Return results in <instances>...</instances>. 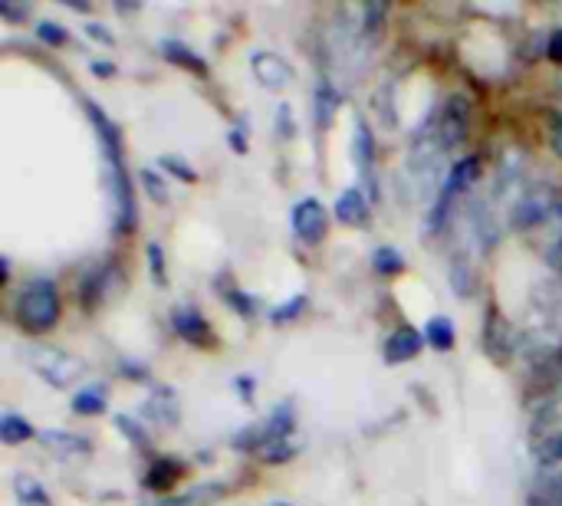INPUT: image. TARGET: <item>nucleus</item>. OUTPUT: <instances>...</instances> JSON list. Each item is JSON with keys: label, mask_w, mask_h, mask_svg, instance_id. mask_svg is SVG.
<instances>
[{"label": "nucleus", "mask_w": 562, "mask_h": 506, "mask_svg": "<svg viewBox=\"0 0 562 506\" xmlns=\"http://www.w3.org/2000/svg\"><path fill=\"white\" fill-rule=\"evenodd\" d=\"M86 115L93 122V129L99 135V148H102V161H106V184L112 194V230L116 234H129L135 227V194H132V178L125 171V158H122V135L119 125L102 112L96 102H86Z\"/></svg>", "instance_id": "1"}, {"label": "nucleus", "mask_w": 562, "mask_h": 506, "mask_svg": "<svg viewBox=\"0 0 562 506\" xmlns=\"http://www.w3.org/2000/svg\"><path fill=\"white\" fill-rule=\"evenodd\" d=\"M516 349H523L533 362L553 359L562 349V280H543L533 286Z\"/></svg>", "instance_id": "2"}, {"label": "nucleus", "mask_w": 562, "mask_h": 506, "mask_svg": "<svg viewBox=\"0 0 562 506\" xmlns=\"http://www.w3.org/2000/svg\"><path fill=\"white\" fill-rule=\"evenodd\" d=\"M477 175H480V158H477V155L454 161V165L447 168L441 188H438V194H434V201H431L428 221H424V230H428L431 237L441 234V230H444L447 217H451V211L457 207V201H461L464 194L470 191V184L477 181Z\"/></svg>", "instance_id": "3"}, {"label": "nucleus", "mask_w": 562, "mask_h": 506, "mask_svg": "<svg viewBox=\"0 0 562 506\" xmlns=\"http://www.w3.org/2000/svg\"><path fill=\"white\" fill-rule=\"evenodd\" d=\"M17 319L27 332H50L60 322V293L53 280H33L17 296Z\"/></svg>", "instance_id": "4"}, {"label": "nucleus", "mask_w": 562, "mask_h": 506, "mask_svg": "<svg viewBox=\"0 0 562 506\" xmlns=\"http://www.w3.org/2000/svg\"><path fill=\"white\" fill-rule=\"evenodd\" d=\"M27 362L37 372L43 382H50L53 388H66L73 385L79 375H83V362L76 355L53 349V345H30L27 349Z\"/></svg>", "instance_id": "5"}, {"label": "nucleus", "mask_w": 562, "mask_h": 506, "mask_svg": "<svg viewBox=\"0 0 562 506\" xmlns=\"http://www.w3.org/2000/svg\"><path fill=\"white\" fill-rule=\"evenodd\" d=\"M470 132V99L464 92H457L441 106V115H438V142L447 152H454V148L464 145V138Z\"/></svg>", "instance_id": "6"}, {"label": "nucleus", "mask_w": 562, "mask_h": 506, "mask_svg": "<svg viewBox=\"0 0 562 506\" xmlns=\"http://www.w3.org/2000/svg\"><path fill=\"white\" fill-rule=\"evenodd\" d=\"M556 201H553V191L546 188V184H526V191L520 194V201L513 204V227L516 230H530L539 221H546L549 214L556 211Z\"/></svg>", "instance_id": "7"}, {"label": "nucleus", "mask_w": 562, "mask_h": 506, "mask_svg": "<svg viewBox=\"0 0 562 506\" xmlns=\"http://www.w3.org/2000/svg\"><path fill=\"white\" fill-rule=\"evenodd\" d=\"M290 224H293V234L300 237L303 244H319V240L326 237V227H329L326 207L319 204L316 198H303L300 204L293 207Z\"/></svg>", "instance_id": "8"}, {"label": "nucleus", "mask_w": 562, "mask_h": 506, "mask_svg": "<svg viewBox=\"0 0 562 506\" xmlns=\"http://www.w3.org/2000/svg\"><path fill=\"white\" fill-rule=\"evenodd\" d=\"M250 69H254V76L267 89H283V86L293 83V66L286 63L280 53L257 50L254 56H250Z\"/></svg>", "instance_id": "9"}, {"label": "nucleus", "mask_w": 562, "mask_h": 506, "mask_svg": "<svg viewBox=\"0 0 562 506\" xmlns=\"http://www.w3.org/2000/svg\"><path fill=\"white\" fill-rule=\"evenodd\" d=\"M352 155H355V168H359V178L369 184L372 194H375V138H372L369 125H365L362 119H355Z\"/></svg>", "instance_id": "10"}, {"label": "nucleus", "mask_w": 562, "mask_h": 506, "mask_svg": "<svg viewBox=\"0 0 562 506\" xmlns=\"http://www.w3.org/2000/svg\"><path fill=\"white\" fill-rule=\"evenodd\" d=\"M40 444L47 447L50 454L63 457V460H76V457H86L89 454V441L86 437H79L73 431H60V428H50V431H40Z\"/></svg>", "instance_id": "11"}, {"label": "nucleus", "mask_w": 562, "mask_h": 506, "mask_svg": "<svg viewBox=\"0 0 562 506\" xmlns=\"http://www.w3.org/2000/svg\"><path fill=\"white\" fill-rule=\"evenodd\" d=\"M171 322H175V332L185 342H191V345H211V326H208V319L198 313V309L178 306L175 316H171Z\"/></svg>", "instance_id": "12"}, {"label": "nucleus", "mask_w": 562, "mask_h": 506, "mask_svg": "<svg viewBox=\"0 0 562 506\" xmlns=\"http://www.w3.org/2000/svg\"><path fill=\"white\" fill-rule=\"evenodd\" d=\"M339 102H342V96H339V89L332 86V79L319 76L316 89H313V122L319 125V129H329L332 125V115H336Z\"/></svg>", "instance_id": "13"}, {"label": "nucleus", "mask_w": 562, "mask_h": 506, "mask_svg": "<svg viewBox=\"0 0 562 506\" xmlns=\"http://www.w3.org/2000/svg\"><path fill=\"white\" fill-rule=\"evenodd\" d=\"M424 342H428V339H424L421 332L411 329V326L392 332V336H388V342H385V362H395V365L398 362H411L421 352Z\"/></svg>", "instance_id": "14"}, {"label": "nucleus", "mask_w": 562, "mask_h": 506, "mask_svg": "<svg viewBox=\"0 0 562 506\" xmlns=\"http://www.w3.org/2000/svg\"><path fill=\"white\" fill-rule=\"evenodd\" d=\"M178 411H181V408H178V398H175V391H171V388H158L155 395L142 405V414H145V418H148V421H155V424L162 421L165 428H175Z\"/></svg>", "instance_id": "15"}, {"label": "nucleus", "mask_w": 562, "mask_h": 506, "mask_svg": "<svg viewBox=\"0 0 562 506\" xmlns=\"http://www.w3.org/2000/svg\"><path fill=\"white\" fill-rule=\"evenodd\" d=\"M336 217L349 227H362L365 221H369V201H365V194L359 188L342 191L336 198Z\"/></svg>", "instance_id": "16"}, {"label": "nucleus", "mask_w": 562, "mask_h": 506, "mask_svg": "<svg viewBox=\"0 0 562 506\" xmlns=\"http://www.w3.org/2000/svg\"><path fill=\"white\" fill-rule=\"evenodd\" d=\"M447 280H451L457 296H470V290H474V263H470V253L464 247H457L451 263H447Z\"/></svg>", "instance_id": "17"}, {"label": "nucleus", "mask_w": 562, "mask_h": 506, "mask_svg": "<svg viewBox=\"0 0 562 506\" xmlns=\"http://www.w3.org/2000/svg\"><path fill=\"white\" fill-rule=\"evenodd\" d=\"M33 434V428H30V421L24 418V414H17V411H4L0 414V441L4 444H24L27 437Z\"/></svg>", "instance_id": "18"}, {"label": "nucleus", "mask_w": 562, "mask_h": 506, "mask_svg": "<svg viewBox=\"0 0 562 506\" xmlns=\"http://www.w3.org/2000/svg\"><path fill=\"white\" fill-rule=\"evenodd\" d=\"M424 339H428V345H434L438 352H447L454 345V322L447 316L428 319V326H424Z\"/></svg>", "instance_id": "19"}, {"label": "nucleus", "mask_w": 562, "mask_h": 506, "mask_svg": "<svg viewBox=\"0 0 562 506\" xmlns=\"http://www.w3.org/2000/svg\"><path fill=\"white\" fill-rule=\"evenodd\" d=\"M106 408H109V398L99 385L79 388L73 395V411H79V414H102Z\"/></svg>", "instance_id": "20"}, {"label": "nucleus", "mask_w": 562, "mask_h": 506, "mask_svg": "<svg viewBox=\"0 0 562 506\" xmlns=\"http://www.w3.org/2000/svg\"><path fill=\"white\" fill-rule=\"evenodd\" d=\"M162 53L168 56L171 63H178V66H188V69H194V73H204V60L198 53L191 50V46H185V43H178V40H165L162 43Z\"/></svg>", "instance_id": "21"}, {"label": "nucleus", "mask_w": 562, "mask_h": 506, "mask_svg": "<svg viewBox=\"0 0 562 506\" xmlns=\"http://www.w3.org/2000/svg\"><path fill=\"white\" fill-rule=\"evenodd\" d=\"M14 490H17V497H20V503H24V506H50V493L27 474L14 477Z\"/></svg>", "instance_id": "22"}, {"label": "nucleus", "mask_w": 562, "mask_h": 506, "mask_svg": "<svg viewBox=\"0 0 562 506\" xmlns=\"http://www.w3.org/2000/svg\"><path fill=\"white\" fill-rule=\"evenodd\" d=\"M178 477H181V464H178V460L162 457V460H158V464L152 467V474L145 477V483H148V490H158V493H162V490L171 487V483H175Z\"/></svg>", "instance_id": "23"}, {"label": "nucleus", "mask_w": 562, "mask_h": 506, "mask_svg": "<svg viewBox=\"0 0 562 506\" xmlns=\"http://www.w3.org/2000/svg\"><path fill=\"white\" fill-rule=\"evenodd\" d=\"M372 263L382 276H395V273H401V267H405V257H401V250H395V247H378L372 253Z\"/></svg>", "instance_id": "24"}, {"label": "nucleus", "mask_w": 562, "mask_h": 506, "mask_svg": "<svg viewBox=\"0 0 562 506\" xmlns=\"http://www.w3.org/2000/svg\"><path fill=\"white\" fill-rule=\"evenodd\" d=\"M533 506H562V474H556L553 480H546L543 487L536 490Z\"/></svg>", "instance_id": "25"}, {"label": "nucleus", "mask_w": 562, "mask_h": 506, "mask_svg": "<svg viewBox=\"0 0 562 506\" xmlns=\"http://www.w3.org/2000/svg\"><path fill=\"white\" fill-rule=\"evenodd\" d=\"M142 184H145V191H148V198L158 201V204H165L168 201V184L162 175H155V168H142Z\"/></svg>", "instance_id": "26"}, {"label": "nucleus", "mask_w": 562, "mask_h": 506, "mask_svg": "<svg viewBox=\"0 0 562 506\" xmlns=\"http://www.w3.org/2000/svg\"><path fill=\"white\" fill-rule=\"evenodd\" d=\"M116 428H119L125 437H129V441H132L135 447H148V434H145V428H142L139 421H132L129 414H119V418H116Z\"/></svg>", "instance_id": "27"}, {"label": "nucleus", "mask_w": 562, "mask_h": 506, "mask_svg": "<svg viewBox=\"0 0 562 506\" xmlns=\"http://www.w3.org/2000/svg\"><path fill=\"white\" fill-rule=\"evenodd\" d=\"M158 165L168 168L171 175L175 178H185V181H198V171H194L188 161H181L178 155H165V158H158Z\"/></svg>", "instance_id": "28"}, {"label": "nucleus", "mask_w": 562, "mask_h": 506, "mask_svg": "<svg viewBox=\"0 0 562 506\" xmlns=\"http://www.w3.org/2000/svg\"><path fill=\"white\" fill-rule=\"evenodd\" d=\"M303 309H306V296H303V293H296V296L290 299V303H283V306H277V309H273V313H270V319H273V322H286V319H296V313H303Z\"/></svg>", "instance_id": "29"}, {"label": "nucleus", "mask_w": 562, "mask_h": 506, "mask_svg": "<svg viewBox=\"0 0 562 506\" xmlns=\"http://www.w3.org/2000/svg\"><path fill=\"white\" fill-rule=\"evenodd\" d=\"M148 263H152V280L158 286H165L168 283V276H165V253L158 244H148Z\"/></svg>", "instance_id": "30"}, {"label": "nucleus", "mask_w": 562, "mask_h": 506, "mask_svg": "<svg viewBox=\"0 0 562 506\" xmlns=\"http://www.w3.org/2000/svg\"><path fill=\"white\" fill-rule=\"evenodd\" d=\"M293 454H296V447L286 444V441L270 444V447H263V451H260V457L267 460V464H283V460H290Z\"/></svg>", "instance_id": "31"}, {"label": "nucleus", "mask_w": 562, "mask_h": 506, "mask_svg": "<svg viewBox=\"0 0 562 506\" xmlns=\"http://www.w3.org/2000/svg\"><path fill=\"white\" fill-rule=\"evenodd\" d=\"M37 33H40V40H47V43H53V46H60V43L70 40V33H66L60 23H53V20H43L40 27H37Z\"/></svg>", "instance_id": "32"}, {"label": "nucleus", "mask_w": 562, "mask_h": 506, "mask_svg": "<svg viewBox=\"0 0 562 506\" xmlns=\"http://www.w3.org/2000/svg\"><path fill=\"white\" fill-rule=\"evenodd\" d=\"M546 53H549V60H553V63H562V27L549 33V40H546Z\"/></svg>", "instance_id": "33"}, {"label": "nucleus", "mask_w": 562, "mask_h": 506, "mask_svg": "<svg viewBox=\"0 0 562 506\" xmlns=\"http://www.w3.org/2000/svg\"><path fill=\"white\" fill-rule=\"evenodd\" d=\"M546 263H549L553 270H562V234L553 240V244L546 247Z\"/></svg>", "instance_id": "34"}, {"label": "nucleus", "mask_w": 562, "mask_h": 506, "mask_svg": "<svg viewBox=\"0 0 562 506\" xmlns=\"http://www.w3.org/2000/svg\"><path fill=\"white\" fill-rule=\"evenodd\" d=\"M277 125H280V135H293V112L286 102H280V109H277Z\"/></svg>", "instance_id": "35"}, {"label": "nucleus", "mask_w": 562, "mask_h": 506, "mask_svg": "<svg viewBox=\"0 0 562 506\" xmlns=\"http://www.w3.org/2000/svg\"><path fill=\"white\" fill-rule=\"evenodd\" d=\"M86 33H89V37L102 40V43H112V33L102 27V23H86Z\"/></svg>", "instance_id": "36"}, {"label": "nucleus", "mask_w": 562, "mask_h": 506, "mask_svg": "<svg viewBox=\"0 0 562 506\" xmlns=\"http://www.w3.org/2000/svg\"><path fill=\"white\" fill-rule=\"evenodd\" d=\"M549 138H553V148H556V155L562 158V112L556 115V122H553V135H549Z\"/></svg>", "instance_id": "37"}, {"label": "nucleus", "mask_w": 562, "mask_h": 506, "mask_svg": "<svg viewBox=\"0 0 562 506\" xmlns=\"http://www.w3.org/2000/svg\"><path fill=\"white\" fill-rule=\"evenodd\" d=\"M240 391H244V401H250V398H254V382H250V378H237V382H234Z\"/></svg>", "instance_id": "38"}, {"label": "nucleus", "mask_w": 562, "mask_h": 506, "mask_svg": "<svg viewBox=\"0 0 562 506\" xmlns=\"http://www.w3.org/2000/svg\"><path fill=\"white\" fill-rule=\"evenodd\" d=\"M231 145H234V148H240V152H247V142H244V132H240V129H234V132H231Z\"/></svg>", "instance_id": "39"}, {"label": "nucleus", "mask_w": 562, "mask_h": 506, "mask_svg": "<svg viewBox=\"0 0 562 506\" xmlns=\"http://www.w3.org/2000/svg\"><path fill=\"white\" fill-rule=\"evenodd\" d=\"M148 506H185L181 500H155V503H148Z\"/></svg>", "instance_id": "40"}, {"label": "nucleus", "mask_w": 562, "mask_h": 506, "mask_svg": "<svg viewBox=\"0 0 562 506\" xmlns=\"http://www.w3.org/2000/svg\"><path fill=\"white\" fill-rule=\"evenodd\" d=\"M267 506H293V503H283V500H273V503H267Z\"/></svg>", "instance_id": "41"}]
</instances>
